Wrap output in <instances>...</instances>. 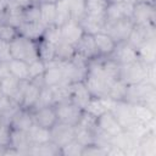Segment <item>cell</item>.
I'll return each mask as SVG.
<instances>
[{"label": "cell", "instance_id": "41", "mask_svg": "<svg viewBox=\"0 0 156 156\" xmlns=\"http://www.w3.org/2000/svg\"><path fill=\"white\" fill-rule=\"evenodd\" d=\"M18 29L6 22H0V39L7 43H11L15 38H17Z\"/></svg>", "mask_w": 156, "mask_h": 156}, {"label": "cell", "instance_id": "29", "mask_svg": "<svg viewBox=\"0 0 156 156\" xmlns=\"http://www.w3.org/2000/svg\"><path fill=\"white\" fill-rule=\"evenodd\" d=\"M9 68L11 76L20 80H29L28 79V62L24 60L11 58L9 61Z\"/></svg>", "mask_w": 156, "mask_h": 156}, {"label": "cell", "instance_id": "43", "mask_svg": "<svg viewBox=\"0 0 156 156\" xmlns=\"http://www.w3.org/2000/svg\"><path fill=\"white\" fill-rule=\"evenodd\" d=\"M44 39L49 40L52 44H57L61 41V29L56 24H51V26H46L45 30H44Z\"/></svg>", "mask_w": 156, "mask_h": 156}, {"label": "cell", "instance_id": "28", "mask_svg": "<svg viewBox=\"0 0 156 156\" xmlns=\"http://www.w3.org/2000/svg\"><path fill=\"white\" fill-rule=\"evenodd\" d=\"M110 0H83L84 15L105 16Z\"/></svg>", "mask_w": 156, "mask_h": 156}, {"label": "cell", "instance_id": "48", "mask_svg": "<svg viewBox=\"0 0 156 156\" xmlns=\"http://www.w3.org/2000/svg\"><path fill=\"white\" fill-rule=\"evenodd\" d=\"M136 1H145V2H151V4H155V0H136Z\"/></svg>", "mask_w": 156, "mask_h": 156}, {"label": "cell", "instance_id": "37", "mask_svg": "<svg viewBox=\"0 0 156 156\" xmlns=\"http://www.w3.org/2000/svg\"><path fill=\"white\" fill-rule=\"evenodd\" d=\"M69 20H72L69 4H68V0H63V1H61V2L57 4L55 24L58 26V27H61L62 24H65V23L68 22Z\"/></svg>", "mask_w": 156, "mask_h": 156}, {"label": "cell", "instance_id": "2", "mask_svg": "<svg viewBox=\"0 0 156 156\" xmlns=\"http://www.w3.org/2000/svg\"><path fill=\"white\" fill-rule=\"evenodd\" d=\"M37 41L27 39V38L21 37V35L15 38L10 43V51H11L12 58L24 60L27 62H29L34 58H38Z\"/></svg>", "mask_w": 156, "mask_h": 156}, {"label": "cell", "instance_id": "6", "mask_svg": "<svg viewBox=\"0 0 156 156\" xmlns=\"http://www.w3.org/2000/svg\"><path fill=\"white\" fill-rule=\"evenodd\" d=\"M132 21L134 24H155L156 10L155 4L145 1H135L133 4Z\"/></svg>", "mask_w": 156, "mask_h": 156}, {"label": "cell", "instance_id": "11", "mask_svg": "<svg viewBox=\"0 0 156 156\" xmlns=\"http://www.w3.org/2000/svg\"><path fill=\"white\" fill-rule=\"evenodd\" d=\"M90 99H91V94L88 90V88L83 80L69 83V98H68V100L72 104H74L80 110H84Z\"/></svg>", "mask_w": 156, "mask_h": 156}, {"label": "cell", "instance_id": "38", "mask_svg": "<svg viewBox=\"0 0 156 156\" xmlns=\"http://www.w3.org/2000/svg\"><path fill=\"white\" fill-rule=\"evenodd\" d=\"M48 65L40 58H34L28 62V79L33 80L37 78H41Z\"/></svg>", "mask_w": 156, "mask_h": 156}, {"label": "cell", "instance_id": "25", "mask_svg": "<svg viewBox=\"0 0 156 156\" xmlns=\"http://www.w3.org/2000/svg\"><path fill=\"white\" fill-rule=\"evenodd\" d=\"M101 73L110 82L119 79L121 65L112 57H101Z\"/></svg>", "mask_w": 156, "mask_h": 156}, {"label": "cell", "instance_id": "13", "mask_svg": "<svg viewBox=\"0 0 156 156\" xmlns=\"http://www.w3.org/2000/svg\"><path fill=\"white\" fill-rule=\"evenodd\" d=\"M94 41L99 57H110L117 46V43L105 30L94 34Z\"/></svg>", "mask_w": 156, "mask_h": 156}, {"label": "cell", "instance_id": "7", "mask_svg": "<svg viewBox=\"0 0 156 156\" xmlns=\"http://www.w3.org/2000/svg\"><path fill=\"white\" fill-rule=\"evenodd\" d=\"M133 27H134V23L132 18H123V20L106 24L105 32L116 43H122V41H127Z\"/></svg>", "mask_w": 156, "mask_h": 156}, {"label": "cell", "instance_id": "40", "mask_svg": "<svg viewBox=\"0 0 156 156\" xmlns=\"http://www.w3.org/2000/svg\"><path fill=\"white\" fill-rule=\"evenodd\" d=\"M83 147L82 144L73 139L60 149V156H82Z\"/></svg>", "mask_w": 156, "mask_h": 156}, {"label": "cell", "instance_id": "23", "mask_svg": "<svg viewBox=\"0 0 156 156\" xmlns=\"http://www.w3.org/2000/svg\"><path fill=\"white\" fill-rule=\"evenodd\" d=\"M138 58L145 65H152L156 61V38L144 41L136 48Z\"/></svg>", "mask_w": 156, "mask_h": 156}, {"label": "cell", "instance_id": "49", "mask_svg": "<svg viewBox=\"0 0 156 156\" xmlns=\"http://www.w3.org/2000/svg\"><path fill=\"white\" fill-rule=\"evenodd\" d=\"M2 123V118H1V116H0V124Z\"/></svg>", "mask_w": 156, "mask_h": 156}, {"label": "cell", "instance_id": "33", "mask_svg": "<svg viewBox=\"0 0 156 156\" xmlns=\"http://www.w3.org/2000/svg\"><path fill=\"white\" fill-rule=\"evenodd\" d=\"M56 7L57 4H40V22L44 26H51L55 24L56 21Z\"/></svg>", "mask_w": 156, "mask_h": 156}, {"label": "cell", "instance_id": "45", "mask_svg": "<svg viewBox=\"0 0 156 156\" xmlns=\"http://www.w3.org/2000/svg\"><path fill=\"white\" fill-rule=\"evenodd\" d=\"M11 76L10 73V68H9V62H4L0 61V79Z\"/></svg>", "mask_w": 156, "mask_h": 156}, {"label": "cell", "instance_id": "26", "mask_svg": "<svg viewBox=\"0 0 156 156\" xmlns=\"http://www.w3.org/2000/svg\"><path fill=\"white\" fill-rule=\"evenodd\" d=\"M37 49H38V58L44 61L46 65L55 61L56 44H52L44 38H40L37 41Z\"/></svg>", "mask_w": 156, "mask_h": 156}, {"label": "cell", "instance_id": "14", "mask_svg": "<svg viewBox=\"0 0 156 156\" xmlns=\"http://www.w3.org/2000/svg\"><path fill=\"white\" fill-rule=\"evenodd\" d=\"M74 49H76V54L87 58L88 61L99 57L98 52H96V48H95L94 35H91V34L84 33L80 37V39L77 41V44L74 45Z\"/></svg>", "mask_w": 156, "mask_h": 156}, {"label": "cell", "instance_id": "21", "mask_svg": "<svg viewBox=\"0 0 156 156\" xmlns=\"http://www.w3.org/2000/svg\"><path fill=\"white\" fill-rule=\"evenodd\" d=\"M41 85L29 80L28 84H27V88L24 90V94H23V98H22V101H21V105L20 107H23L26 110H33L38 102V99H39V94H40V90H41Z\"/></svg>", "mask_w": 156, "mask_h": 156}, {"label": "cell", "instance_id": "42", "mask_svg": "<svg viewBox=\"0 0 156 156\" xmlns=\"http://www.w3.org/2000/svg\"><path fill=\"white\" fill-rule=\"evenodd\" d=\"M54 104H55V100H54V90H52V88L43 87L41 90H40V94H39L38 102H37L34 108L43 107V106H49V105H54Z\"/></svg>", "mask_w": 156, "mask_h": 156}, {"label": "cell", "instance_id": "17", "mask_svg": "<svg viewBox=\"0 0 156 156\" xmlns=\"http://www.w3.org/2000/svg\"><path fill=\"white\" fill-rule=\"evenodd\" d=\"M60 29H61V40L72 45H76L77 41L80 39V37L84 34L80 24L74 20H69L68 22L62 24Z\"/></svg>", "mask_w": 156, "mask_h": 156}, {"label": "cell", "instance_id": "24", "mask_svg": "<svg viewBox=\"0 0 156 156\" xmlns=\"http://www.w3.org/2000/svg\"><path fill=\"white\" fill-rule=\"evenodd\" d=\"M10 147H12L17 154H27L28 149L30 147V141H29V138H28V133L24 132V130L13 129Z\"/></svg>", "mask_w": 156, "mask_h": 156}, {"label": "cell", "instance_id": "50", "mask_svg": "<svg viewBox=\"0 0 156 156\" xmlns=\"http://www.w3.org/2000/svg\"><path fill=\"white\" fill-rule=\"evenodd\" d=\"M1 95H2V94H1V90H0V96H1Z\"/></svg>", "mask_w": 156, "mask_h": 156}, {"label": "cell", "instance_id": "20", "mask_svg": "<svg viewBox=\"0 0 156 156\" xmlns=\"http://www.w3.org/2000/svg\"><path fill=\"white\" fill-rule=\"evenodd\" d=\"M138 149L140 156H155L156 155V136L155 128L149 129L138 140Z\"/></svg>", "mask_w": 156, "mask_h": 156}, {"label": "cell", "instance_id": "22", "mask_svg": "<svg viewBox=\"0 0 156 156\" xmlns=\"http://www.w3.org/2000/svg\"><path fill=\"white\" fill-rule=\"evenodd\" d=\"M112 100H110L108 98H96V96H91V99L89 100L88 105L85 106V108L83 111L88 112L89 115L94 116V117H99L101 116L104 112H106L107 110L111 108L112 106Z\"/></svg>", "mask_w": 156, "mask_h": 156}, {"label": "cell", "instance_id": "19", "mask_svg": "<svg viewBox=\"0 0 156 156\" xmlns=\"http://www.w3.org/2000/svg\"><path fill=\"white\" fill-rule=\"evenodd\" d=\"M45 27L41 22H22L18 26V34L30 40H39L44 35Z\"/></svg>", "mask_w": 156, "mask_h": 156}, {"label": "cell", "instance_id": "16", "mask_svg": "<svg viewBox=\"0 0 156 156\" xmlns=\"http://www.w3.org/2000/svg\"><path fill=\"white\" fill-rule=\"evenodd\" d=\"M9 123L12 126L13 129L28 132L34 124L32 111L30 110H26L23 107H18L16 110V112L11 116Z\"/></svg>", "mask_w": 156, "mask_h": 156}, {"label": "cell", "instance_id": "31", "mask_svg": "<svg viewBox=\"0 0 156 156\" xmlns=\"http://www.w3.org/2000/svg\"><path fill=\"white\" fill-rule=\"evenodd\" d=\"M20 106L15 102V100L10 96L1 95L0 96V116L2 118V122H9L11 116L16 112V110Z\"/></svg>", "mask_w": 156, "mask_h": 156}, {"label": "cell", "instance_id": "9", "mask_svg": "<svg viewBox=\"0 0 156 156\" xmlns=\"http://www.w3.org/2000/svg\"><path fill=\"white\" fill-rule=\"evenodd\" d=\"M32 116H33L34 124L43 127V128L51 129L57 123V116H56L54 105L37 107V108L32 110Z\"/></svg>", "mask_w": 156, "mask_h": 156}, {"label": "cell", "instance_id": "36", "mask_svg": "<svg viewBox=\"0 0 156 156\" xmlns=\"http://www.w3.org/2000/svg\"><path fill=\"white\" fill-rule=\"evenodd\" d=\"M20 79L15 78L13 76H9V77H5V78H1L0 79V90H1V94L2 95H6V96H10V98H13L17 89H18V85H20Z\"/></svg>", "mask_w": 156, "mask_h": 156}, {"label": "cell", "instance_id": "5", "mask_svg": "<svg viewBox=\"0 0 156 156\" xmlns=\"http://www.w3.org/2000/svg\"><path fill=\"white\" fill-rule=\"evenodd\" d=\"M54 107H55V111H56L57 122L69 124V126H73V127L77 126V123H78V121H79V118L83 113V110L77 107L69 100H63V101L56 102L54 105Z\"/></svg>", "mask_w": 156, "mask_h": 156}, {"label": "cell", "instance_id": "8", "mask_svg": "<svg viewBox=\"0 0 156 156\" xmlns=\"http://www.w3.org/2000/svg\"><path fill=\"white\" fill-rule=\"evenodd\" d=\"M132 11H133V2H128V1L110 2L107 6V10L105 12L106 24L123 20V18H130Z\"/></svg>", "mask_w": 156, "mask_h": 156}, {"label": "cell", "instance_id": "10", "mask_svg": "<svg viewBox=\"0 0 156 156\" xmlns=\"http://www.w3.org/2000/svg\"><path fill=\"white\" fill-rule=\"evenodd\" d=\"M43 83H44V87H50V88L67 83L65 78L62 62L54 61L51 63H48V67L43 74Z\"/></svg>", "mask_w": 156, "mask_h": 156}, {"label": "cell", "instance_id": "35", "mask_svg": "<svg viewBox=\"0 0 156 156\" xmlns=\"http://www.w3.org/2000/svg\"><path fill=\"white\" fill-rule=\"evenodd\" d=\"M27 154L44 155V156H56V155H60V147L56 144H54L52 141H49V143L41 144V145H30Z\"/></svg>", "mask_w": 156, "mask_h": 156}, {"label": "cell", "instance_id": "1", "mask_svg": "<svg viewBox=\"0 0 156 156\" xmlns=\"http://www.w3.org/2000/svg\"><path fill=\"white\" fill-rule=\"evenodd\" d=\"M155 84H151L146 80L130 84L127 88V94L124 101L129 104H144L152 111L155 108V99H156V89Z\"/></svg>", "mask_w": 156, "mask_h": 156}, {"label": "cell", "instance_id": "32", "mask_svg": "<svg viewBox=\"0 0 156 156\" xmlns=\"http://www.w3.org/2000/svg\"><path fill=\"white\" fill-rule=\"evenodd\" d=\"M127 88H128V84H126L122 79H117L111 83L107 93V98L112 101H124Z\"/></svg>", "mask_w": 156, "mask_h": 156}, {"label": "cell", "instance_id": "39", "mask_svg": "<svg viewBox=\"0 0 156 156\" xmlns=\"http://www.w3.org/2000/svg\"><path fill=\"white\" fill-rule=\"evenodd\" d=\"M13 128L9 122H2L0 124V147L7 149L11 145V138H12Z\"/></svg>", "mask_w": 156, "mask_h": 156}, {"label": "cell", "instance_id": "46", "mask_svg": "<svg viewBox=\"0 0 156 156\" xmlns=\"http://www.w3.org/2000/svg\"><path fill=\"white\" fill-rule=\"evenodd\" d=\"M63 0H38V2L40 4H58Z\"/></svg>", "mask_w": 156, "mask_h": 156}, {"label": "cell", "instance_id": "30", "mask_svg": "<svg viewBox=\"0 0 156 156\" xmlns=\"http://www.w3.org/2000/svg\"><path fill=\"white\" fill-rule=\"evenodd\" d=\"M74 55H76L74 45L68 44L62 40L56 44V50H55V61L56 62H68L73 58Z\"/></svg>", "mask_w": 156, "mask_h": 156}, {"label": "cell", "instance_id": "34", "mask_svg": "<svg viewBox=\"0 0 156 156\" xmlns=\"http://www.w3.org/2000/svg\"><path fill=\"white\" fill-rule=\"evenodd\" d=\"M22 22H40V9L39 2H32L21 6Z\"/></svg>", "mask_w": 156, "mask_h": 156}, {"label": "cell", "instance_id": "15", "mask_svg": "<svg viewBox=\"0 0 156 156\" xmlns=\"http://www.w3.org/2000/svg\"><path fill=\"white\" fill-rule=\"evenodd\" d=\"M112 57L115 61H117L119 65H124V63H129L133 61L139 60L138 58V52L136 49L133 48L130 44H128L127 41H122V43H117V46L113 51V54L110 56Z\"/></svg>", "mask_w": 156, "mask_h": 156}, {"label": "cell", "instance_id": "3", "mask_svg": "<svg viewBox=\"0 0 156 156\" xmlns=\"http://www.w3.org/2000/svg\"><path fill=\"white\" fill-rule=\"evenodd\" d=\"M123 130L124 129L111 110H107L96 118V134L104 139L111 140V138L121 134Z\"/></svg>", "mask_w": 156, "mask_h": 156}, {"label": "cell", "instance_id": "44", "mask_svg": "<svg viewBox=\"0 0 156 156\" xmlns=\"http://www.w3.org/2000/svg\"><path fill=\"white\" fill-rule=\"evenodd\" d=\"M11 58H12V56H11V51H10V43L0 39V61L9 62Z\"/></svg>", "mask_w": 156, "mask_h": 156}, {"label": "cell", "instance_id": "18", "mask_svg": "<svg viewBox=\"0 0 156 156\" xmlns=\"http://www.w3.org/2000/svg\"><path fill=\"white\" fill-rule=\"evenodd\" d=\"M78 23L80 24L82 29L84 33L88 34H96L99 32L105 30L106 27V21H105V16H90V15H84Z\"/></svg>", "mask_w": 156, "mask_h": 156}, {"label": "cell", "instance_id": "27", "mask_svg": "<svg viewBox=\"0 0 156 156\" xmlns=\"http://www.w3.org/2000/svg\"><path fill=\"white\" fill-rule=\"evenodd\" d=\"M30 145H41L51 141V132L48 128H43L33 124V127L27 132Z\"/></svg>", "mask_w": 156, "mask_h": 156}, {"label": "cell", "instance_id": "12", "mask_svg": "<svg viewBox=\"0 0 156 156\" xmlns=\"http://www.w3.org/2000/svg\"><path fill=\"white\" fill-rule=\"evenodd\" d=\"M51 141L56 144L60 149L74 139V127L65 123L57 122L51 129Z\"/></svg>", "mask_w": 156, "mask_h": 156}, {"label": "cell", "instance_id": "4", "mask_svg": "<svg viewBox=\"0 0 156 156\" xmlns=\"http://www.w3.org/2000/svg\"><path fill=\"white\" fill-rule=\"evenodd\" d=\"M146 71L147 65L143 63L140 60L121 65V73L119 79H122L126 84H135L146 79Z\"/></svg>", "mask_w": 156, "mask_h": 156}, {"label": "cell", "instance_id": "47", "mask_svg": "<svg viewBox=\"0 0 156 156\" xmlns=\"http://www.w3.org/2000/svg\"><path fill=\"white\" fill-rule=\"evenodd\" d=\"M112 1H128V2H135L136 0H110V2H112Z\"/></svg>", "mask_w": 156, "mask_h": 156}]
</instances>
